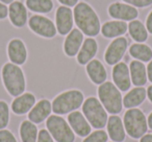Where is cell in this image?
I'll use <instances>...</instances> for the list:
<instances>
[{"label": "cell", "mask_w": 152, "mask_h": 142, "mask_svg": "<svg viewBox=\"0 0 152 142\" xmlns=\"http://www.w3.org/2000/svg\"><path fill=\"white\" fill-rule=\"evenodd\" d=\"M74 21L83 35L94 38L101 32V23L95 10L87 2H78L73 9Z\"/></svg>", "instance_id": "6da1fadb"}, {"label": "cell", "mask_w": 152, "mask_h": 142, "mask_svg": "<svg viewBox=\"0 0 152 142\" xmlns=\"http://www.w3.org/2000/svg\"><path fill=\"white\" fill-rule=\"evenodd\" d=\"M1 79L5 90L13 97H17L26 91V79L21 66L11 62L4 64L1 69Z\"/></svg>", "instance_id": "7a4b0ae2"}, {"label": "cell", "mask_w": 152, "mask_h": 142, "mask_svg": "<svg viewBox=\"0 0 152 142\" xmlns=\"http://www.w3.org/2000/svg\"><path fill=\"white\" fill-rule=\"evenodd\" d=\"M97 97L107 113L112 115H118L122 112V94L113 82L106 81L98 86Z\"/></svg>", "instance_id": "3957f363"}, {"label": "cell", "mask_w": 152, "mask_h": 142, "mask_svg": "<svg viewBox=\"0 0 152 142\" xmlns=\"http://www.w3.org/2000/svg\"><path fill=\"white\" fill-rule=\"evenodd\" d=\"M85 95L80 90L72 89L59 93L52 100V112L56 115H66L78 110L85 102Z\"/></svg>", "instance_id": "277c9868"}, {"label": "cell", "mask_w": 152, "mask_h": 142, "mask_svg": "<svg viewBox=\"0 0 152 142\" xmlns=\"http://www.w3.org/2000/svg\"><path fill=\"white\" fill-rule=\"evenodd\" d=\"M81 109L91 127L96 129H103L106 127L108 115L98 97L95 96L87 97L81 106Z\"/></svg>", "instance_id": "5b68a950"}, {"label": "cell", "mask_w": 152, "mask_h": 142, "mask_svg": "<svg viewBox=\"0 0 152 142\" xmlns=\"http://www.w3.org/2000/svg\"><path fill=\"white\" fill-rule=\"evenodd\" d=\"M125 132L132 139H140L148 131L147 117L137 108L128 109L123 116Z\"/></svg>", "instance_id": "8992f818"}, {"label": "cell", "mask_w": 152, "mask_h": 142, "mask_svg": "<svg viewBox=\"0 0 152 142\" xmlns=\"http://www.w3.org/2000/svg\"><path fill=\"white\" fill-rule=\"evenodd\" d=\"M46 129L56 142H74L75 133L61 115H50L46 119Z\"/></svg>", "instance_id": "52a82bcc"}, {"label": "cell", "mask_w": 152, "mask_h": 142, "mask_svg": "<svg viewBox=\"0 0 152 142\" xmlns=\"http://www.w3.org/2000/svg\"><path fill=\"white\" fill-rule=\"evenodd\" d=\"M27 24L32 32L43 38L51 39L57 35L55 23L50 18L43 15H31Z\"/></svg>", "instance_id": "ba28073f"}, {"label": "cell", "mask_w": 152, "mask_h": 142, "mask_svg": "<svg viewBox=\"0 0 152 142\" xmlns=\"http://www.w3.org/2000/svg\"><path fill=\"white\" fill-rule=\"evenodd\" d=\"M128 48V40L125 37H118L108 44L104 51V62L108 66H115L121 62Z\"/></svg>", "instance_id": "9c48e42d"}, {"label": "cell", "mask_w": 152, "mask_h": 142, "mask_svg": "<svg viewBox=\"0 0 152 142\" xmlns=\"http://www.w3.org/2000/svg\"><path fill=\"white\" fill-rule=\"evenodd\" d=\"M107 13L110 18L120 21H132L139 17V11L125 2H113L108 5Z\"/></svg>", "instance_id": "30bf717a"}, {"label": "cell", "mask_w": 152, "mask_h": 142, "mask_svg": "<svg viewBox=\"0 0 152 142\" xmlns=\"http://www.w3.org/2000/svg\"><path fill=\"white\" fill-rule=\"evenodd\" d=\"M55 26H56L57 34L61 36H67L74 26V16L73 10L71 7L61 5L55 12Z\"/></svg>", "instance_id": "8fae6325"}, {"label": "cell", "mask_w": 152, "mask_h": 142, "mask_svg": "<svg viewBox=\"0 0 152 142\" xmlns=\"http://www.w3.org/2000/svg\"><path fill=\"white\" fill-rule=\"evenodd\" d=\"M112 79L113 83L117 86L121 92H125L130 90L131 79L129 67L125 62H119L118 64L113 67L112 70Z\"/></svg>", "instance_id": "7c38bea8"}, {"label": "cell", "mask_w": 152, "mask_h": 142, "mask_svg": "<svg viewBox=\"0 0 152 142\" xmlns=\"http://www.w3.org/2000/svg\"><path fill=\"white\" fill-rule=\"evenodd\" d=\"M68 123L73 129V132L81 138H86L92 133V127L80 111L76 110L69 113L68 115Z\"/></svg>", "instance_id": "4fadbf2b"}, {"label": "cell", "mask_w": 152, "mask_h": 142, "mask_svg": "<svg viewBox=\"0 0 152 142\" xmlns=\"http://www.w3.org/2000/svg\"><path fill=\"white\" fill-rule=\"evenodd\" d=\"M7 57L10 62L22 66L27 60V48L21 39H13L7 45Z\"/></svg>", "instance_id": "5bb4252c"}, {"label": "cell", "mask_w": 152, "mask_h": 142, "mask_svg": "<svg viewBox=\"0 0 152 142\" xmlns=\"http://www.w3.org/2000/svg\"><path fill=\"white\" fill-rule=\"evenodd\" d=\"M51 112H52L51 102L46 98H43L41 100H38L34 108L28 112L27 118L34 124H41L50 116Z\"/></svg>", "instance_id": "9a60e30c"}, {"label": "cell", "mask_w": 152, "mask_h": 142, "mask_svg": "<svg viewBox=\"0 0 152 142\" xmlns=\"http://www.w3.org/2000/svg\"><path fill=\"white\" fill-rule=\"evenodd\" d=\"M28 12L25 3L22 1H13L9 7V19L16 27H23L28 22Z\"/></svg>", "instance_id": "2e32d148"}, {"label": "cell", "mask_w": 152, "mask_h": 142, "mask_svg": "<svg viewBox=\"0 0 152 142\" xmlns=\"http://www.w3.org/2000/svg\"><path fill=\"white\" fill-rule=\"evenodd\" d=\"M85 38L83 34L78 28H73L67 36L65 37L64 41V51L70 57H75L78 53L79 49L81 48Z\"/></svg>", "instance_id": "e0dca14e"}, {"label": "cell", "mask_w": 152, "mask_h": 142, "mask_svg": "<svg viewBox=\"0 0 152 142\" xmlns=\"http://www.w3.org/2000/svg\"><path fill=\"white\" fill-rule=\"evenodd\" d=\"M37 102V98L30 92H24L23 94L15 97L11 104V110L16 115H25L34 108Z\"/></svg>", "instance_id": "ac0fdd59"}, {"label": "cell", "mask_w": 152, "mask_h": 142, "mask_svg": "<svg viewBox=\"0 0 152 142\" xmlns=\"http://www.w3.org/2000/svg\"><path fill=\"white\" fill-rule=\"evenodd\" d=\"M86 71L92 83L99 86L107 79V71L100 60L93 59L86 65Z\"/></svg>", "instance_id": "d6986e66"}, {"label": "cell", "mask_w": 152, "mask_h": 142, "mask_svg": "<svg viewBox=\"0 0 152 142\" xmlns=\"http://www.w3.org/2000/svg\"><path fill=\"white\" fill-rule=\"evenodd\" d=\"M107 134L110 140L114 142H123L126 137L124 123L119 115H110L106 123Z\"/></svg>", "instance_id": "ffe728a7"}, {"label": "cell", "mask_w": 152, "mask_h": 142, "mask_svg": "<svg viewBox=\"0 0 152 142\" xmlns=\"http://www.w3.org/2000/svg\"><path fill=\"white\" fill-rule=\"evenodd\" d=\"M98 52V43L94 38L85 39L81 48L79 49L78 53L76 55V61L78 62L79 65H87L90 61L94 59L97 55Z\"/></svg>", "instance_id": "44dd1931"}, {"label": "cell", "mask_w": 152, "mask_h": 142, "mask_svg": "<svg viewBox=\"0 0 152 142\" xmlns=\"http://www.w3.org/2000/svg\"><path fill=\"white\" fill-rule=\"evenodd\" d=\"M129 72H130L131 84L135 87H144L147 84V69L143 62L133 60L129 63Z\"/></svg>", "instance_id": "7402d4cb"}, {"label": "cell", "mask_w": 152, "mask_h": 142, "mask_svg": "<svg viewBox=\"0 0 152 142\" xmlns=\"http://www.w3.org/2000/svg\"><path fill=\"white\" fill-rule=\"evenodd\" d=\"M128 30V24L125 21L112 20L101 26V34L105 39H116L122 37Z\"/></svg>", "instance_id": "603a6c76"}, {"label": "cell", "mask_w": 152, "mask_h": 142, "mask_svg": "<svg viewBox=\"0 0 152 142\" xmlns=\"http://www.w3.org/2000/svg\"><path fill=\"white\" fill-rule=\"evenodd\" d=\"M147 98V90L144 87H134L126 92L123 97V107L125 109L137 108Z\"/></svg>", "instance_id": "cb8c5ba5"}, {"label": "cell", "mask_w": 152, "mask_h": 142, "mask_svg": "<svg viewBox=\"0 0 152 142\" xmlns=\"http://www.w3.org/2000/svg\"><path fill=\"white\" fill-rule=\"evenodd\" d=\"M128 52L131 57L143 63H149L152 60V48L145 43H133Z\"/></svg>", "instance_id": "d4e9b609"}, {"label": "cell", "mask_w": 152, "mask_h": 142, "mask_svg": "<svg viewBox=\"0 0 152 142\" xmlns=\"http://www.w3.org/2000/svg\"><path fill=\"white\" fill-rule=\"evenodd\" d=\"M128 34L130 38L137 43H144L148 40L149 32H147L145 24L140 20L135 19L128 23Z\"/></svg>", "instance_id": "484cf974"}, {"label": "cell", "mask_w": 152, "mask_h": 142, "mask_svg": "<svg viewBox=\"0 0 152 142\" xmlns=\"http://www.w3.org/2000/svg\"><path fill=\"white\" fill-rule=\"evenodd\" d=\"M19 135L22 142H37L39 129L37 124L29 120H23L20 123Z\"/></svg>", "instance_id": "4316f807"}, {"label": "cell", "mask_w": 152, "mask_h": 142, "mask_svg": "<svg viewBox=\"0 0 152 142\" xmlns=\"http://www.w3.org/2000/svg\"><path fill=\"white\" fill-rule=\"evenodd\" d=\"M27 10L37 14H48L53 10L52 0H25Z\"/></svg>", "instance_id": "83f0119b"}, {"label": "cell", "mask_w": 152, "mask_h": 142, "mask_svg": "<svg viewBox=\"0 0 152 142\" xmlns=\"http://www.w3.org/2000/svg\"><path fill=\"white\" fill-rule=\"evenodd\" d=\"M11 118L10 104L5 100H0V129H4L9 125Z\"/></svg>", "instance_id": "f1b7e54d"}, {"label": "cell", "mask_w": 152, "mask_h": 142, "mask_svg": "<svg viewBox=\"0 0 152 142\" xmlns=\"http://www.w3.org/2000/svg\"><path fill=\"white\" fill-rule=\"evenodd\" d=\"M108 134L103 129H96L83 140V142H107Z\"/></svg>", "instance_id": "f546056e"}, {"label": "cell", "mask_w": 152, "mask_h": 142, "mask_svg": "<svg viewBox=\"0 0 152 142\" xmlns=\"http://www.w3.org/2000/svg\"><path fill=\"white\" fill-rule=\"evenodd\" d=\"M125 3L134 7L135 9H144V7H148L152 4V0H122Z\"/></svg>", "instance_id": "4dcf8cb0"}, {"label": "cell", "mask_w": 152, "mask_h": 142, "mask_svg": "<svg viewBox=\"0 0 152 142\" xmlns=\"http://www.w3.org/2000/svg\"><path fill=\"white\" fill-rule=\"evenodd\" d=\"M0 142H18L15 135L9 129H0Z\"/></svg>", "instance_id": "1f68e13d"}, {"label": "cell", "mask_w": 152, "mask_h": 142, "mask_svg": "<svg viewBox=\"0 0 152 142\" xmlns=\"http://www.w3.org/2000/svg\"><path fill=\"white\" fill-rule=\"evenodd\" d=\"M37 142H54V140H53L52 136H51L50 133L48 132V129H41L40 131H39Z\"/></svg>", "instance_id": "d6a6232c"}, {"label": "cell", "mask_w": 152, "mask_h": 142, "mask_svg": "<svg viewBox=\"0 0 152 142\" xmlns=\"http://www.w3.org/2000/svg\"><path fill=\"white\" fill-rule=\"evenodd\" d=\"M9 17V7L0 1V20H4Z\"/></svg>", "instance_id": "836d02e7"}, {"label": "cell", "mask_w": 152, "mask_h": 142, "mask_svg": "<svg viewBox=\"0 0 152 142\" xmlns=\"http://www.w3.org/2000/svg\"><path fill=\"white\" fill-rule=\"evenodd\" d=\"M61 4L65 5L68 7H74L77 3L79 2V0H57Z\"/></svg>", "instance_id": "e575fe53"}, {"label": "cell", "mask_w": 152, "mask_h": 142, "mask_svg": "<svg viewBox=\"0 0 152 142\" xmlns=\"http://www.w3.org/2000/svg\"><path fill=\"white\" fill-rule=\"evenodd\" d=\"M145 26H146V28H147V32L152 35V11L148 14L147 18H146Z\"/></svg>", "instance_id": "d590c367"}, {"label": "cell", "mask_w": 152, "mask_h": 142, "mask_svg": "<svg viewBox=\"0 0 152 142\" xmlns=\"http://www.w3.org/2000/svg\"><path fill=\"white\" fill-rule=\"evenodd\" d=\"M146 69H147L148 81H149L150 83H152V60L148 63V65L146 66Z\"/></svg>", "instance_id": "8d00e7d4"}, {"label": "cell", "mask_w": 152, "mask_h": 142, "mask_svg": "<svg viewBox=\"0 0 152 142\" xmlns=\"http://www.w3.org/2000/svg\"><path fill=\"white\" fill-rule=\"evenodd\" d=\"M140 142H152V134H145L140 138Z\"/></svg>", "instance_id": "74e56055"}, {"label": "cell", "mask_w": 152, "mask_h": 142, "mask_svg": "<svg viewBox=\"0 0 152 142\" xmlns=\"http://www.w3.org/2000/svg\"><path fill=\"white\" fill-rule=\"evenodd\" d=\"M146 90H147V97H148V99H149V102L152 104V85H150Z\"/></svg>", "instance_id": "f35d334b"}, {"label": "cell", "mask_w": 152, "mask_h": 142, "mask_svg": "<svg viewBox=\"0 0 152 142\" xmlns=\"http://www.w3.org/2000/svg\"><path fill=\"white\" fill-rule=\"evenodd\" d=\"M147 123H148V127L152 131V112L148 115L147 117Z\"/></svg>", "instance_id": "ab89813d"}, {"label": "cell", "mask_w": 152, "mask_h": 142, "mask_svg": "<svg viewBox=\"0 0 152 142\" xmlns=\"http://www.w3.org/2000/svg\"><path fill=\"white\" fill-rule=\"evenodd\" d=\"M2 3H4V4H11L13 1H15V0H0Z\"/></svg>", "instance_id": "60d3db41"}, {"label": "cell", "mask_w": 152, "mask_h": 142, "mask_svg": "<svg viewBox=\"0 0 152 142\" xmlns=\"http://www.w3.org/2000/svg\"><path fill=\"white\" fill-rule=\"evenodd\" d=\"M110 142H114V141H110Z\"/></svg>", "instance_id": "b9f144b4"}]
</instances>
